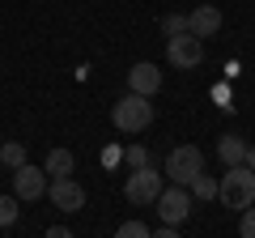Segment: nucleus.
Listing matches in <instances>:
<instances>
[{"label":"nucleus","mask_w":255,"mask_h":238,"mask_svg":"<svg viewBox=\"0 0 255 238\" xmlns=\"http://www.w3.org/2000/svg\"><path fill=\"white\" fill-rule=\"evenodd\" d=\"M217 200L226 209H234V213H243L247 204H255V170L247 162L226 166V174H221V183H217Z\"/></svg>","instance_id":"1"},{"label":"nucleus","mask_w":255,"mask_h":238,"mask_svg":"<svg viewBox=\"0 0 255 238\" xmlns=\"http://www.w3.org/2000/svg\"><path fill=\"white\" fill-rule=\"evenodd\" d=\"M111 123H115L119 132H145L149 123H153V98H145V94L119 98L115 111H111Z\"/></svg>","instance_id":"2"},{"label":"nucleus","mask_w":255,"mask_h":238,"mask_svg":"<svg viewBox=\"0 0 255 238\" xmlns=\"http://www.w3.org/2000/svg\"><path fill=\"white\" fill-rule=\"evenodd\" d=\"M166 187V174H157L153 166H136V170L128 174V183H124V196L128 204H136V209H145V204L157 200V192Z\"/></svg>","instance_id":"3"},{"label":"nucleus","mask_w":255,"mask_h":238,"mask_svg":"<svg viewBox=\"0 0 255 238\" xmlns=\"http://www.w3.org/2000/svg\"><path fill=\"white\" fill-rule=\"evenodd\" d=\"M204 170V153L196 145H179V149H170V157H166V179H170V183H183L187 187L191 179H196V174Z\"/></svg>","instance_id":"4"},{"label":"nucleus","mask_w":255,"mask_h":238,"mask_svg":"<svg viewBox=\"0 0 255 238\" xmlns=\"http://www.w3.org/2000/svg\"><path fill=\"white\" fill-rule=\"evenodd\" d=\"M166 60H170L174 68H196L204 60V38H196L191 30L170 34V38H166Z\"/></svg>","instance_id":"5"},{"label":"nucleus","mask_w":255,"mask_h":238,"mask_svg":"<svg viewBox=\"0 0 255 238\" xmlns=\"http://www.w3.org/2000/svg\"><path fill=\"white\" fill-rule=\"evenodd\" d=\"M157 213H162V221L166 226H183L187 221V213H191V192L183 183H170V187H162L157 192Z\"/></svg>","instance_id":"6"},{"label":"nucleus","mask_w":255,"mask_h":238,"mask_svg":"<svg viewBox=\"0 0 255 238\" xmlns=\"http://www.w3.org/2000/svg\"><path fill=\"white\" fill-rule=\"evenodd\" d=\"M47 200L60 213H77V209H85V187L73 174H60V179H47Z\"/></svg>","instance_id":"7"},{"label":"nucleus","mask_w":255,"mask_h":238,"mask_svg":"<svg viewBox=\"0 0 255 238\" xmlns=\"http://www.w3.org/2000/svg\"><path fill=\"white\" fill-rule=\"evenodd\" d=\"M13 196H17V200H43L47 196V170L21 162L17 170H13Z\"/></svg>","instance_id":"8"},{"label":"nucleus","mask_w":255,"mask_h":238,"mask_svg":"<svg viewBox=\"0 0 255 238\" xmlns=\"http://www.w3.org/2000/svg\"><path fill=\"white\" fill-rule=\"evenodd\" d=\"M128 90L132 94H145V98H153L157 90H162V68L157 64H132V73H128Z\"/></svg>","instance_id":"9"},{"label":"nucleus","mask_w":255,"mask_h":238,"mask_svg":"<svg viewBox=\"0 0 255 238\" xmlns=\"http://www.w3.org/2000/svg\"><path fill=\"white\" fill-rule=\"evenodd\" d=\"M187 30L196 38H213L221 30V9H217V4H200V9L187 17Z\"/></svg>","instance_id":"10"},{"label":"nucleus","mask_w":255,"mask_h":238,"mask_svg":"<svg viewBox=\"0 0 255 238\" xmlns=\"http://www.w3.org/2000/svg\"><path fill=\"white\" fill-rule=\"evenodd\" d=\"M73 153L68 149H51L47 153V162H43V170H47V179H60V174H73Z\"/></svg>","instance_id":"11"},{"label":"nucleus","mask_w":255,"mask_h":238,"mask_svg":"<svg viewBox=\"0 0 255 238\" xmlns=\"http://www.w3.org/2000/svg\"><path fill=\"white\" fill-rule=\"evenodd\" d=\"M217 157H221L226 166H238V162L247 157V140H243V136H221V145H217Z\"/></svg>","instance_id":"12"},{"label":"nucleus","mask_w":255,"mask_h":238,"mask_svg":"<svg viewBox=\"0 0 255 238\" xmlns=\"http://www.w3.org/2000/svg\"><path fill=\"white\" fill-rule=\"evenodd\" d=\"M187 192H191V200H213V196H217V179L200 170V174L187 183Z\"/></svg>","instance_id":"13"},{"label":"nucleus","mask_w":255,"mask_h":238,"mask_svg":"<svg viewBox=\"0 0 255 238\" xmlns=\"http://www.w3.org/2000/svg\"><path fill=\"white\" fill-rule=\"evenodd\" d=\"M0 162L9 166V170H17V166L26 162V145H21V140H4V145H0Z\"/></svg>","instance_id":"14"},{"label":"nucleus","mask_w":255,"mask_h":238,"mask_svg":"<svg viewBox=\"0 0 255 238\" xmlns=\"http://www.w3.org/2000/svg\"><path fill=\"white\" fill-rule=\"evenodd\" d=\"M17 213H21V200H17V196H0V230H9L13 221H17Z\"/></svg>","instance_id":"15"},{"label":"nucleus","mask_w":255,"mask_h":238,"mask_svg":"<svg viewBox=\"0 0 255 238\" xmlns=\"http://www.w3.org/2000/svg\"><path fill=\"white\" fill-rule=\"evenodd\" d=\"M115 234H119V238H149V234H153V230H149L145 221H124V226H119Z\"/></svg>","instance_id":"16"},{"label":"nucleus","mask_w":255,"mask_h":238,"mask_svg":"<svg viewBox=\"0 0 255 238\" xmlns=\"http://www.w3.org/2000/svg\"><path fill=\"white\" fill-rule=\"evenodd\" d=\"M124 162L132 166V170H136V166H149V149L145 145H128L124 149Z\"/></svg>","instance_id":"17"},{"label":"nucleus","mask_w":255,"mask_h":238,"mask_svg":"<svg viewBox=\"0 0 255 238\" xmlns=\"http://www.w3.org/2000/svg\"><path fill=\"white\" fill-rule=\"evenodd\" d=\"M187 30V17H179V13H170V17H162V34L170 38V34H183Z\"/></svg>","instance_id":"18"},{"label":"nucleus","mask_w":255,"mask_h":238,"mask_svg":"<svg viewBox=\"0 0 255 238\" xmlns=\"http://www.w3.org/2000/svg\"><path fill=\"white\" fill-rule=\"evenodd\" d=\"M238 234H243V238H255V204H247V209H243V221H238Z\"/></svg>","instance_id":"19"},{"label":"nucleus","mask_w":255,"mask_h":238,"mask_svg":"<svg viewBox=\"0 0 255 238\" xmlns=\"http://www.w3.org/2000/svg\"><path fill=\"white\" fill-rule=\"evenodd\" d=\"M115 162H124V153H119V149H107V153H102V166H115Z\"/></svg>","instance_id":"20"},{"label":"nucleus","mask_w":255,"mask_h":238,"mask_svg":"<svg viewBox=\"0 0 255 238\" xmlns=\"http://www.w3.org/2000/svg\"><path fill=\"white\" fill-rule=\"evenodd\" d=\"M213 98H217L221 107H226V102H230V90H226V85H217V90H213ZM226 111H230V107H226Z\"/></svg>","instance_id":"21"},{"label":"nucleus","mask_w":255,"mask_h":238,"mask_svg":"<svg viewBox=\"0 0 255 238\" xmlns=\"http://www.w3.org/2000/svg\"><path fill=\"white\" fill-rule=\"evenodd\" d=\"M243 162H247V166L255 170V145H247V157H243Z\"/></svg>","instance_id":"22"}]
</instances>
